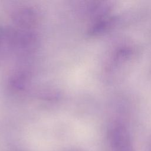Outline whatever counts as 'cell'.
I'll list each match as a JSON object with an SVG mask.
<instances>
[{
    "mask_svg": "<svg viewBox=\"0 0 151 151\" xmlns=\"http://www.w3.org/2000/svg\"><path fill=\"white\" fill-rule=\"evenodd\" d=\"M108 145L109 151H134L130 134L122 124H116L110 130Z\"/></svg>",
    "mask_w": 151,
    "mask_h": 151,
    "instance_id": "cell-1",
    "label": "cell"
}]
</instances>
